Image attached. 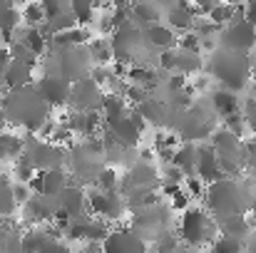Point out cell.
Listing matches in <instances>:
<instances>
[{"instance_id": "obj_31", "label": "cell", "mask_w": 256, "mask_h": 253, "mask_svg": "<svg viewBox=\"0 0 256 253\" xmlns=\"http://www.w3.org/2000/svg\"><path fill=\"white\" fill-rule=\"evenodd\" d=\"M239 12V5H234V2H216L214 7H212V12L206 15V20L214 25V27H224V25H229L232 20H234V15Z\"/></svg>"}, {"instance_id": "obj_33", "label": "cell", "mask_w": 256, "mask_h": 253, "mask_svg": "<svg viewBox=\"0 0 256 253\" xmlns=\"http://www.w3.org/2000/svg\"><path fill=\"white\" fill-rule=\"evenodd\" d=\"M18 209V201L12 196V181L0 174V219H10Z\"/></svg>"}, {"instance_id": "obj_12", "label": "cell", "mask_w": 256, "mask_h": 253, "mask_svg": "<svg viewBox=\"0 0 256 253\" xmlns=\"http://www.w3.org/2000/svg\"><path fill=\"white\" fill-rule=\"evenodd\" d=\"M102 99H104V89L94 82L92 77H85L80 82H72L68 107L72 112H82V114H100Z\"/></svg>"}, {"instance_id": "obj_15", "label": "cell", "mask_w": 256, "mask_h": 253, "mask_svg": "<svg viewBox=\"0 0 256 253\" xmlns=\"http://www.w3.org/2000/svg\"><path fill=\"white\" fill-rule=\"evenodd\" d=\"M206 144L214 149L216 159H244V157H242V144H244V142L236 139V137H234L232 132H226L224 127L214 129Z\"/></svg>"}, {"instance_id": "obj_3", "label": "cell", "mask_w": 256, "mask_h": 253, "mask_svg": "<svg viewBox=\"0 0 256 253\" xmlns=\"http://www.w3.org/2000/svg\"><path fill=\"white\" fill-rule=\"evenodd\" d=\"M204 65L209 67V75L219 82L222 89L234 94L246 89L254 80V57L244 52L216 47L214 52H209V62Z\"/></svg>"}, {"instance_id": "obj_22", "label": "cell", "mask_w": 256, "mask_h": 253, "mask_svg": "<svg viewBox=\"0 0 256 253\" xmlns=\"http://www.w3.org/2000/svg\"><path fill=\"white\" fill-rule=\"evenodd\" d=\"M2 84H5V92L8 89H22V87H30L35 84V70L22 65V62H15L10 60L5 72H2Z\"/></svg>"}, {"instance_id": "obj_19", "label": "cell", "mask_w": 256, "mask_h": 253, "mask_svg": "<svg viewBox=\"0 0 256 253\" xmlns=\"http://www.w3.org/2000/svg\"><path fill=\"white\" fill-rule=\"evenodd\" d=\"M142 37H144V47L147 50H154L157 55L160 52H167V50H174L176 47V40H179V35L172 32L164 22H157V25L142 30Z\"/></svg>"}, {"instance_id": "obj_44", "label": "cell", "mask_w": 256, "mask_h": 253, "mask_svg": "<svg viewBox=\"0 0 256 253\" xmlns=\"http://www.w3.org/2000/svg\"><path fill=\"white\" fill-rule=\"evenodd\" d=\"M244 20H246L252 27H256V0L244 5Z\"/></svg>"}, {"instance_id": "obj_38", "label": "cell", "mask_w": 256, "mask_h": 253, "mask_svg": "<svg viewBox=\"0 0 256 253\" xmlns=\"http://www.w3.org/2000/svg\"><path fill=\"white\" fill-rule=\"evenodd\" d=\"M209 251L212 253H244V244L236 241V239H224V236H219V239L209 246Z\"/></svg>"}, {"instance_id": "obj_21", "label": "cell", "mask_w": 256, "mask_h": 253, "mask_svg": "<svg viewBox=\"0 0 256 253\" xmlns=\"http://www.w3.org/2000/svg\"><path fill=\"white\" fill-rule=\"evenodd\" d=\"M22 211H25V216L30 219V221H52L55 219V214L60 211V204H58V199H50V196H30V201L22 206Z\"/></svg>"}, {"instance_id": "obj_34", "label": "cell", "mask_w": 256, "mask_h": 253, "mask_svg": "<svg viewBox=\"0 0 256 253\" xmlns=\"http://www.w3.org/2000/svg\"><path fill=\"white\" fill-rule=\"evenodd\" d=\"M70 12H72V17H75V22H78V27H90L92 22H94V5L92 2H85V0H72L70 2Z\"/></svg>"}, {"instance_id": "obj_42", "label": "cell", "mask_w": 256, "mask_h": 253, "mask_svg": "<svg viewBox=\"0 0 256 253\" xmlns=\"http://www.w3.org/2000/svg\"><path fill=\"white\" fill-rule=\"evenodd\" d=\"M42 10H45V20H52L62 12L70 10V2H62V0H45L42 2Z\"/></svg>"}, {"instance_id": "obj_40", "label": "cell", "mask_w": 256, "mask_h": 253, "mask_svg": "<svg viewBox=\"0 0 256 253\" xmlns=\"http://www.w3.org/2000/svg\"><path fill=\"white\" fill-rule=\"evenodd\" d=\"M182 189L186 191V196H189V199H204L206 184H204L202 179H196V176H186V179L182 181Z\"/></svg>"}, {"instance_id": "obj_48", "label": "cell", "mask_w": 256, "mask_h": 253, "mask_svg": "<svg viewBox=\"0 0 256 253\" xmlns=\"http://www.w3.org/2000/svg\"><path fill=\"white\" fill-rule=\"evenodd\" d=\"M249 216H252V221L256 224V191H254V199H252V209H249Z\"/></svg>"}, {"instance_id": "obj_5", "label": "cell", "mask_w": 256, "mask_h": 253, "mask_svg": "<svg viewBox=\"0 0 256 253\" xmlns=\"http://www.w3.org/2000/svg\"><path fill=\"white\" fill-rule=\"evenodd\" d=\"M172 209L167 204H154V206H144V209H137L132 211V221H130V229L144 239L147 244L150 241H162L172 236Z\"/></svg>"}, {"instance_id": "obj_26", "label": "cell", "mask_w": 256, "mask_h": 253, "mask_svg": "<svg viewBox=\"0 0 256 253\" xmlns=\"http://www.w3.org/2000/svg\"><path fill=\"white\" fill-rule=\"evenodd\" d=\"M134 112H137L144 122H150V124H154V127H167L170 107H167V102H162V99L147 97L142 104H137V107H134Z\"/></svg>"}, {"instance_id": "obj_45", "label": "cell", "mask_w": 256, "mask_h": 253, "mask_svg": "<svg viewBox=\"0 0 256 253\" xmlns=\"http://www.w3.org/2000/svg\"><path fill=\"white\" fill-rule=\"evenodd\" d=\"M80 253H104V246L100 241H92V244H85Z\"/></svg>"}, {"instance_id": "obj_32", "label": "cell", "mask_w": 256, "mask_h": 253, "mask_svg": "<svg viewBox=\"0 0 256 253\" xmlns=\"http://www.w3.org/2000/svg\"><path fill=\"white\" fill-rule=\"evenodd\" d=\"M22 154V139L18 134H8V132H0V162H8V159H20Z\"/></svg>"}, {"instance_id": "obj_6", "label": "cell", "mask_w": 256, "mask_h": 253, "mask_svg": "<svg viewBox=\"0 0 256 253\" xmlns=\"http://www.w3.org/2000/svg\"><path fill=\"white\" fill-rule=\"evenodd\" d=\"M20 162H25L35 174L42 171H52V169H62L68 162V149L55 147L45 139H38L35 134H28L22 139V154Z\"/></svg>"}, {"instance_id": "obj_49", "label": "cell", "mask_w": 256, "mask_h": 253, "mask_svg": "<svg viewBox=\"0 0 256 253\" xmlns=\"http://www.w3.org/2000/svg\"><path fill=\"white\" fill-rule=\"evenodd\" d=\"M5 124H8V119H5V112H2V107H0V132L5 129Z\"/></svg>"}, {"instance_id": "obj_24", "label": "cell", "mask_w": 256, "mask_h": 253, "mask_svg": "<svg viewBox=\"0 0 256 253\" xmlns=\"http://www.w3.org/2000/svg\"><path fill=\"white\" fill-rule=\"evenodd\" d=\"M130 15H132V22H134L140 30H147V27L162 22L164 10H162V5H157V2H134V5H130Z\"/></svg>"}, {"instance_id": "obj_11", "label": "cell", "mask_w": 256, "mask_h": 253, "mask_svg": "<svg viewBox=\"0 0 256 253\" xmlns=\"http://www.w3.org/2000/svg\"><path fill=\"white\" fill-rule=\"evenodd\" d=\"M162 184L160 171L152 162H134L127 169V174L120 179V194H134V191H157V186Z\"/></svg>"}, {"instance_id": "obj_14", "label": "cell", "mask_w": 256, "mask_h": 253, "mask_svg": "<svg viewBox=\"0 0 256 253\" xmlns=\"http://www.w3.org/2000/svg\"><path fill=\"white\" fill-rule=\"evenodd\" d=\"M35 87H38L40 97L48 102L50 109L68 107V102H70V87H72L68 80H62V77H58V75H42V77L35 82Z\"/></svg>"}, {"instance_id": "obj_9", "label": "cell", "mask_w": 256, "mask_h": 253, "mask_svg": "<svg viewBox=\"0 0 256 253\" xmlns=\"http://www.w3.org/2000/svg\"><path fill=\"white\" fill-rule=\"evenodd\" d=\"M216 45L224 50L244 52V55H252L256 50V27H252L244 20V5H239V12L234 15V20L219 30Z\"/></svg>"}, {"instance_id": "obj_1", "label": "cell", "mask_w": 256, "mask_h": 253, "mask_svg": "<svg viewBox=\"0 0 256 253\" xmlns=\"http://www.w3.org/2000/svg\"><path fill=\"white\" fill-rule=\"evenodd\" d=\"M0 107L5 112L8 124H15V127L25 129L28 134H38L40 127L52 117V109L40 97V92H38L35 84L22 87V89H8V92H2Z\"/></svg>"}, {"instance_id": "obj_29", "label": "cell", "mask_w": 256, "mask_h": 253, "mask_svg": "<svg viewBox=\"0 0 256 253\" xmlns=\"http://www.w3.org/2000/svg\"><path fill=\"white\" fill-rule=\"evenodd\" d=\"M130 109H132V107L127 104V99H124L122 94H110V92H104L100 117H102V122H112V119H120V117L130 114Z\"/></svg>"}, {"instance_id": "obj_4", "label": "cell", "mask_w": 256, "mask_h": 253, "mask_svg": "<svg viewBox=\"0 0 256 253\" xmlns=\"http://www.w3.org/2000/svg\"><path fill=\"white\" fill-rule=\"evenodd\" d=\"M176 236H179V244L186 246L189 251L212 246V244L219 239L216 219H214L204 206H189L186 211H182Z\"/></svg>"}, {"instance_id": "obj_13", "label": "cell", "mask_w": 256, "mask_h": 253, "mask_svg": "<svg viewBox=\"0 0 256 253\" xmlns=\"http://www.w3.org/2000/svg\"><path fill=\"white\" fill-rule=\"evenodd\" d=\"M102 246H104V253H150V244L140 239L130 226L112 229L107 239L102 241Z\"/></svg>"}, {"instance_id": "obj_41", "label": "cell", "mask_w": 256, "mask_h": 253, "mask_svg": "<svg viewBox=\"0 0 256 253\" xmlns=\"http://www.w3.org/2000/svg\"><path fill=\"white\" fill-rule=\"evenodd\" d=\"M242 157H244L246 171H254L256 174V137L244 139V144H242Z\"/></svg>"}, {"instance_id": "obj_10", "label": "cell", "mask_w": 256, "mask_h": 253, "mask_svg": "<svg viewBox=\"0 0 256 253\" xmlns=\"http://www.w3.org/2000/svg\"><path fill=\"white\" fill-rule=\"evenodd\" d=\"M87 199V214L100 216L102 221H120L127 211V201L120 191H100L94 186L85 189Z\"/></svg>"}, {"instance_id": "obj_47", "label": "cell", "mask_w": 256, "mask_h": 253, "mask_svg": "<svg viewBox=\"0 0 256 253\" xmlns=\"http://www.w3.org/2000/svg\"><path fill=\"white\" fill-rule=\"evenodd\" d=\"M5 241H8V231H5V226L0 224V253H2V249H5Z\"/></svg>"}, {"instance_id": "obj_43", "label": "cell", "mask_w": 256, "mask_h": 253, "mask_svg": "<svg viewBox=\"0 0 256 253\" xmlns=\"http://www.w3.org/2000/svg\"><path fill=\"white\" fill-rule=\"evenodd\" d=\"M12 196H15L18 206H25V204L30 201L32 191H30V186H28V184H18V181H12Z\"/></svg>"}, {"instance_id": "obj_36", "label": "cell", "mask_w": 256, "mask_h": 253, "mask_svg": "<svg viewBox=\"0 0 256 253\" xmlns=\"http://www.w3.org/2000/svg\"><path fill=\"white\" fill-rule=\"evenodd\" d=\"M120 171L112 167H104L100 171V176L94 179V189L100 191H120Z\"/></svg>"}, {"instance_id": "obj_17", "label": "cell", "mask_w": 256, "mask_h": 253, "mask_svg": "<svg viewBox=\"0 0 256 253\" xmlns=\"http://www.w3.org/2000/svg\"><path fill=\"white\" fill-rule=\"evenodd\" d=\"M58 204H60V214H65L68 219H80L87 214V199H85V189L80 184H70L60 196H58Z\"/></svg>"}, {"instance_id": "obj_25", "label": "cell", "mask_w": 256, "mask_h": 253, "mask_svg": "<svg viewBox=\"0 0 256 253\" xmlns=\"http://www.w3.org/2000/svg\"><path fill=\"white\" fill-rule=\"evenodd\" d=\"M212 109L216 117L226 119V117H234V114H242V99L234 94V92H226V89H214L212 92V99H209Z\"/></svg>"}, {"instance_id": "obj_8", "label": "cell", "mask_w": 256, "mask_h": 253, "mask_svg": "<svg viewBox=\"0 0 256 253\" xmlns=\"http://www.w3.org/2000/svg\"><path fill=\"white\" fill-rule=\"evenodd\" d=\"M144 127H147V122L134 109H130V114H124L120 119H112V122H104V129H102L100 139L102 142H112V144H117L122 149H137Z\"/></svg>"}, {"instance_id": "obj_2", "label": "cell", "mask_w": 256, "mask_h": 253, "mask_svg": "<svg viewBox=\"0 0 256 253\" xmlns=\"http://www.w3.org/2000/svg\"><path fill=\"white\" fill-rule=\"evenodd\" d=\"M254 184L249 176L242 179H219L206 186L204 191V209L214 219H226V216H249L252 199H254Z\"/></svg>"}, {"instance_id": "obj_20", "label": "cell", "mask_w": 256, "mask_h": 253, "mask_svg": "<svg viewBox=\"0 0 256 253\" xmlns=\"http://www.w3.org/2000/svg\"><path fill=\"white\" fill-rule=\"evenodd\" d=\"M196 179H202L206 186L224 179L222 176V169H219V159L214 154V149L209 144H199V157H196V171H194Z\"/></svg>"}, {"instance_id": "obj_23", "label": "cell", "mask_w": 256, "mask_h": 253, "mask_svg": "<svg viewBox=\"0 0 256 253\" xmlns=\"http://www.w3.org/2000/svg\"><path fill=\"white\" fill-rule=\"evenodd\" d=\"M196 157H199V144H186V142H182V144L174 149L170 164L186 179V176H194V171H196Z\"/></svg>"}, {"instance_id": "obj_37", "label": "cell", "mask_w": 256, "mask_h": 253, "mask_svg": "<svg viewBox=\"0 0 256 253\" xmlns=\"http://www.w3.org/2000/svg\"><path fill=\"white\" fill-rule=\"evenodd\" d=\"M242 119H244L249 134L256 137V97H246L242 102Z\"/></svg>"}, {"instance_id": "obj_35", "label": "cell", "mask_w": 256, "mask_h": 253, "mask_svg": "<svg viewBox=\"0 0 256 253\" xmlns=\"http://www.w3.org/2000/svg\"><path fill=\"white\" fill-rule=\"evenodd\" d=\"M20 20L25 22V27H42V25H45L42 2H28V5L20 10Z\"/></svg>"}, {"instance_id": "obj_50", "label": "cell", "mask_w": 256, "mask_h": 253, "mask_svg": "<svg viewBox=\"0 0 256 253\" xmlns=\"http://www.w3.org/2000/svg\"><path fill=\"white\" fill-rule=\"evenodd\" d=\"M58 253H75V251H72V249H68V246H60V251Z\"/></svg>"}, {"instance_id": "obj_28", "label": "cell", "mask_w": 256, "mask_h": 253, "mask_svg": "<svg viewBox=\"0 0 256 253\" xmlns=\"http://www.w3.org/2000/svg\"><path fill=\"white\" fill-rule=\"evenodd\" d=\"M15 35H18V42H22V45H25L38 60L48 55V50H50V40L42 35L40 27H22V30L18 27Z\"/></svg>"}, {"instance_id": "obj_7", "label": "cell", "mask_w": 256, "mask_h": 253, "mask_svg": "<svg viewBox=\"0 0 256 253\" xmlns=\"http://www.w3.org/2000/svg\"><path fill=\"white\" fill-rule=\"evenodd\" d=\"M110 50H112V62L114 65H137L140 62V55H142V47H144V37H142V30L134 25V22H127L124 27L114 30L110 37Z\"/></svg>"}, {"instance_id": "obj_27", "label": "cell", "mask_w": 256, "mask_h": 253, "mask_svg": "<svg viewBox=\"0 0 256 253\" xmlns=\"http://www.w3.org/2000/svg\"><path fill=\"white\" fill-rule=\"evenodd\" d=\"M40 196H50L58 199L68 186H70V174L65 169H52V171H42L40 174Z\"/></svg>"}, {"instance_id": "obj_46", "label": "cell", "mask_w": 256, "mask_h": 253, "mask_svg": "<svg viewBox=\"0 0 256 253\" xmlns=\"http://www.w3.org/2000/svg\"><path fill=\"white\" fill-rule=\"evenodd\" d=\"M244 253H256V229L252 231V236H249L246 244H244Z\"/></svg>"}, {"instance_id": "obj_18", "label": "cell", "mask_w": 256, "mask_h": 253, "mask_svg": "<svg viewBox=\"0 0 256 253\" xmlns=\"http://www.w3.org/2000/svg\"><path fill=\"white\" fill-rule=\"evenodd\" d=\"M256 224L252 216H226V219H216V231L224 239H236L242 244H246V239L252 236Z\"/></svg>"}, {"instance_id": "obj_16", "label": "cell", "mask_w": 256, "mask_h": 253, "mask_svg": "<svg viewBox=\"0 0 256 253\" xmlns=\"http://www.w3.org/2000/svg\"><path fill=\"white\" fill-rule=\"evenodd\" d=\"M164 25L170 27L172 32H192L196 25V15H194V5L192 2H174L170 10H164Z\"/></svg>"}, {"instance_id": "obj_39", "label": "cell", "mask_w": 256, "mask_h": 253, "mask_svg": "<svg viewBox=\"0 0 256 253\" xmlns=\"http://www.w3.org/2000/svg\"><path fill=\"white\" fill-rule=\"evenodd\" d=\"M222 127L226 129V132H232L236 139H246V134H249V129H246V124H244V119H242V114H234V117H226V119H222Z\"/></svg>"}, {"instance_id": "obj_30", "label": "cell", "mask_w": 256, "mask_h": 253, "mask_svg": "<svg viewBox=\"0 0 256 253\" xmlns=\"http://www.w3.org/2000/svg\"><path fill=\"white\" fill-rule=\"evenodd\" d=\"M87 52L92 60V67H110L112 65V50L107 37H92L87 42Z\"/></svg>"}]
</instances>
